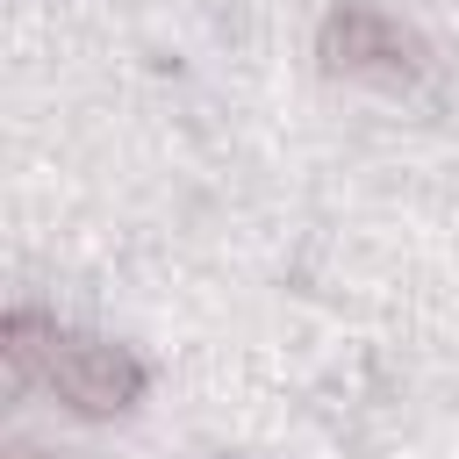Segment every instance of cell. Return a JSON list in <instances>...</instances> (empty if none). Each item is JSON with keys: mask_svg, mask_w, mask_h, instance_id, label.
<instances>
[{"mask_svg": "<svg viewBox=\"0 0 459 459\" xmlns=\"http://www.w3.org/2000/svg\"><path fill=\"white\" fill-rule=\"evenodd\" d=\"M7 366H14L22 380L50 387V394H57L65 409H79V416H122V409H136V394H143V366H136L122 344L86 337V330H65V323H50V316H36V308H14V316H7Z\"/></svg>", "mask_w": 459, "mask_h": 459, "instance_id": "1", "label": "cell"}, {"mask_svg": "<svg viewBox=\"0 0 459 459\" xmlns=\"http://www.w3.org/2000/svg\"><path fill=\"white\" fill-rule=\"evenodd\" d=\"M323 65L344 72V79H380V86H409L423 72V43L373 0H344L323 14V36H316Z\"/></svg>", "mask_w": 459, "mask_h": 459, "instance_id": "2", "label": "cell"}, {"mask_svg": "<svg viewBox=\"0 0 459 459\" xmlns=\"http://www.w3.org/2000/svg\"><path fill=\"white\" fill-rule=\"evenodd\" d=\"M7 459H50L43 445H7Z\"/></svg>", "mask_w": 459, "mask_h": 459, "instance_id": "3", "label": "cell"}]
</instances>
